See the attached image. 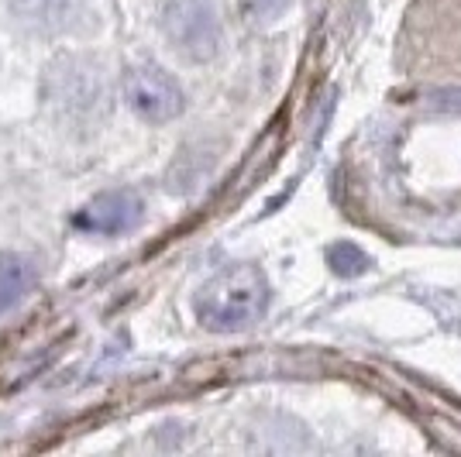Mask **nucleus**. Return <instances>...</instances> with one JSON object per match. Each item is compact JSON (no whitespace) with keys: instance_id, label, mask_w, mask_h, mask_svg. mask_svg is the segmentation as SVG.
<instances>
[{"instance_id":"1","label":"nucleus","mask_w":461,"mask_h":457,"mask_svg":"<svg viewBox=\"0 0 461 457\" xmlns=\"http://www.w3.org/2000/svg\"><path fill=\"white\" fill-rule=\"evenodd\" d=\"M196 320L213 334H238L255 327L269 309V279L255 265H230L217 272L193 300Z\"/></svg>"},{"instance_id":"2","label":"nucleus","mask_w":461,"mask_h":457,"mask_svg":"<svg viewBox=\"0 0 461 457\" xmlns=\"http://www.w3.org/2000/svg\"><path fill=\"white\" fill-rule=\"evenodd\" d=\"M162 35L190 62H211L224 45V28L213 0H166Z\"/></svg>"},{"instance_id":"3","label":"nucleus","mask_w":461,"mask_h":457,"mask_svg":"<svg viewBox=\"0 0 461 457\" xmlns=\"http://www.w3.org/2000/svg\"><path fill=\"white\" fill-rule=\"evenodd\" d=\"M124 100L141 121L149 124H166L176 121L186 107V96L179 90L169 73H162L158 66H135L124 76Z\"/></svg>"},{"instance_id":"4","label":"nucleus","mask_w":461,"mask_h":457,"mask_svg":"<svg viewBox=\"0 0 461 457\" xmlns=\"http://www.w3.org/2000/svg\"><path fill=\"white\" fill-rule=\"evenodd\" d=\"M145 217V203L141 196L131 190H111L94 196L83 210H77L73 224L83 234H96V237H117L135 230Z\"/></svg>"},{"instance_id":"5","label":"nucleus","mask_w":461,"mask_h":457,"mask_svg":"<svg viewBox=\"0 0 461 457\" xmlns=\"http://www.w3.org/2000/svg\"><path fill=\"white\" fill-rule=\"evenodd\" d=\"M11 14L32 35H62L83 14V0H11Z\"/></svg>"},{"instance_id":"6","label":"nucleus","mask_w":461,"mask_h":457,"mask_svg":"<svg viewBox=\"0 0 461 457\" xmlns=\"http://www.w3.org/2000/svg\"><path fill=\"white\" fill-rule=\"evenodd\" d=\"M39 272L28 255H0V313H7L11 306H18L32 286H35Z\"/></svg>"},{"instance_id":"7","label":"nucleus","mask_w":461,"mask_h":457,"mask_svg":"<svg viewBox=\"0 0 461 457\" xmlns=\"http://www.w3.org/2000/svg\"><path fill=\"white\" fill-rule=\"evenodd\" d=\"M100 96H104L100 76H94V73H77L73 62H66V79H62V86H59L56 100H62L69 111H79V107L90 111V103L100 100Z\"/></svg>"},{"instance_id":"8","label":"nucleus","mask_w":461,"mask_h":457,"mask_svg":"<svg viewBox=\"0 0 461 457\" xmlns=\"http://www.w3.org/2000/svg\"><path fill=\"white\" fill-rule=\"evenodd\" d=\"M327 265H330L334 275H341V279H358V275H366L368 268H372V258L358 245L341 241V245H330L327 248Z\"/></svg>"}]
</instances>
